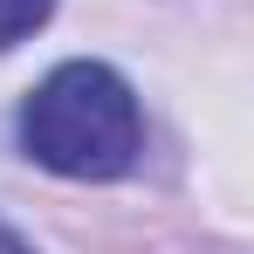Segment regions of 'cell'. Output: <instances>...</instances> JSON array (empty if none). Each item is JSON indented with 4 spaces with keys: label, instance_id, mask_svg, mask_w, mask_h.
<instances>
[{
    "label": "cell",
    "instance_id": "obj_1",
    "mask_svg": "<svg viewBox=\"0 0 254 254\" xmlns=\"http://www.w3.org/2000/svg\"><path fill=\"white\" fill-rule=\"evenodd\" d=\"M21 144L62 179H124L144 151V110L110 62H62L21 103Z\"/></svg>",
    "mask_w": 254,
    "mask_h": 254
},
{
    "label": "cell",
    "instance_id": "obj_2",
    "mask_svg": "<svg viewBox=\"0 0 254 254\" xmlns=\"http://www.w3.org/2000/svg\"><path fill=\"white\" fill-rule=\"evenodd\" d=\"M48 7L55 0H0V48H14L21 35H35L48 21Z\"/></svg>",
    "mask_w": 254,
    "mask_h": 254
},
{
    "label": "cell",
    "instance_id": "obj_3",
    "mask_svg": "<svg viewBox=\"0 0 254 254\" xmlns=\"http://www.w3.org/2000/svg\"><path fill=\"white\" fill-rule=\"evenodd\" d=\"M0 254H35V248H28V241H21V234H14V227L0 220Z\"/></svg>",
    "mask_w": 254,
    "mask_h": 254
}]
</instances>
